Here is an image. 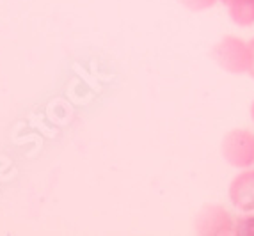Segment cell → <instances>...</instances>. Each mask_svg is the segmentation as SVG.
<instances>
[{
    "instance_id": "3",
    "label": "cell",
    "mask_w": 254,
    "mask_h": 236,
    "mask_svg": "<svg viewBox=\"0 0 254 236\" xmlns=\"http://www.w3.org/2000/svg\"><path fill=\"white\" fill-rule=\"evenodd\" d=\"M195 229L201 235H233L235 219L222 206H208L195 220Z\"/></svg>"
},
{
    "instance_id": "1",
    "label": "cell",
    "mask_w": 254,
    "mask_h": 236,
    "mask_svg": "<svg viewBox=\"0 0 254 236\" xmlns=\"http://www.w3.org/2000/svg\"><path fill=\"white\" fill-rule=\"evenodd\" d=\"M213 59L224 67L228 73L235 75H251L253 71V48L249 41L226 36L217 47L213 48Z\"/></svg>"
},
{
    "instance_id": "4",
    "label": "cell",
    "mask_w": 254,
    "mask_h": 236,
    "mask_svg": "<svg viewBox=\"0 0 254 236\" xmlns=\"http://www.w3.org/2000/svg\"><path fill=\"white\" fill-rule=\"evenodd\" d=\"M229 201L240 213L254 211V169H244L229 185Z\"/></svg>"
},
{
    "instance_id": "9",
    "label": "cell",
    "mask_w": 254,
    "mask_h": 236,
    "mask_svg": "<svg viewBox=\"0 0 254 236\" xmlns=\"http://www.w3.org/2000/svg\"><path fill=\"white\" fill-rule=\"evenodd\" d=\"M219 2H222V4H226V5H229L231 2H235V0H219Z\"/></svg>"
},
{
    "instance_id": "7",
    "label": "cell",
    "mask_w": 254,
    "mask_h": 236,
    "mask_svg": "<svg viewBox=\"0 0 254 236\" xmlns=\"http://www.w3.org/2000/svg\"><path fill=\"white\" fill-rule=\"evenodd\" d=\"M180 2L185 4L189 9H192V11H203V9L212 7L219 0H180Z\"/></svg>"
},
{
    "instance_id": "2",
    "label": "cell",
    "mask_w": 254,
    "mask_h": 236,
    "mask_svg": "<svg viewBox=\"0 0 254 236\" xmlns=\"http://www.w3.org/2000/svg\"><path fill=\"white\" fill-rule=\"evenodd\" d=\"M224 160L235 169H249L254 165V133L244 128L228 131L222 140Z\"/></svg>"
},
{
    "instance_id": "10",
    "label": "cell",
    "mask_w": 254,
    "mask_h": 236,
    "mask_svg": "<svg viewBox=\"0 0 254 236\" xmlns=\"http://www.w3.org/2000/svg\"><path fill=\"white\" fill-rule=\"evenodd\" d=\"M251 118H253V121H254V103L251 105Z\"/></svg>"
},
{
    "instance_id": "8",
    "label": "cell",
    "mask_w": 254,
    "mask_h": 236,
    "mask_svg": "<svg viewBox=\"0 0 254 236\" xmlns=\"http://www.w3.org/2000/svg\"><path fill=\"white\" fill-rule=\"evenodd\" d=\"M251 48H253V71H251V76L254 78V39H251Z\"/></svg>"
},
{
    "instance_id": "5",
    "label": "cell",
    "mask_w": 254,
    "mask_h": 236,
    "mask_svg": "<svg viewBox=\"0 0 254 236\" xmlns=\"http://www.w3.org/2000/svg\"><path fill=\"white\" fill-rule=\"evenodd\" d=\"M229 18L238 27L254 25V0H235L228 5Z\"/></svg>"
},
{
    "instance_id": "6",
    "label": "cell",
    "mask_w": 254,
    "mask_h": 236,
    "mask_svg": "<svg viewBox=\"0 0 254 236\" xmlns=\"http://www.w3.org/2000/svg\"><path fill=\"white\" fill-rule=\"evenodd\" d=\"M233 235L237 236H254V211L242 213L235 219Z\"/></svg>"
}]
</instances>
